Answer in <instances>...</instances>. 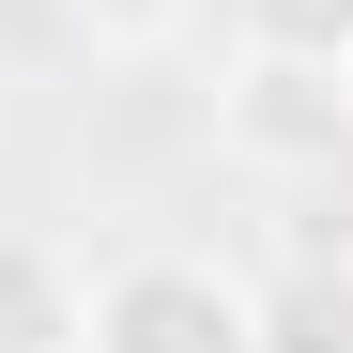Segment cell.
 I'll return each mask as SVG.
<instances>
[{"label":"cell","instance_id":"1","mask_svg":"<svg viewBox=\"0 0 353 353\" xmlns=\"http://www.w3.org/2000/svg\"><path fill=\"white\" fill-rule=\"evenodd\" d=\"M215 154L261 169V185H338V169H353V62L230 46V62H215Z\"/></svg>","mask_w":353,"mask_h":353},{"label":"cell","instance_id":"2","mask_svg":"<svg viewBox=\"0 0 353 353\" xmlns=\"http://www.w3.org/2000/svg\"><path fill=\"white\" fill-rule=\"evenodd\" d=\"M77 353H261V307L215 246H123V261H92Z\"/></svg>","mask_w":353,"mask_h":353},{"label":"cell","instance_id":"3","mask_svg":"<svg viewBox=\"0 0 353 353\" xmlns=\"http://www.w3.org/2000/svg\"><path fill=\"white\" fill-rule=\"evenodd\" d=\"M77 338H92L77 230H0V353H77Z\"/></svg>","mask_w":353,"mask_h":353},{"label":"cell","instance_id":"4","mask_svg":"<svg viewBox=\"0 0 353 353\" xmlns=\"http://www.w3.org/2000/svg\"><path fill=\"white\" fill-rule=\"evenodd\" d=\"M246 307H261V353H353V246H307V261L246 276Z\"/></svg>","mask_w":353,"mask_h":353},{"label":"cell","instance_id":"5","mask_svg":"<svg viewBox=\"0 0 353 353\" xmlns=\"http://www.w3.org/2000/svg\"><path fill=\"white\" fill-rule=\"evenodd\" d=\"M230 46H307V62H353V0H230Z\"/></svg>","mask_w":353,"mask_h":353},{"label":"cell","instance_id":"6","mask_svg":"<svg viewBox=\"0 0 353 353\" xmlns=\"http://www.w3.org/2000/svg\"><path fill=\"white\" fill-rule=\"evenodd\" d=\"M77 16H92V46L154 62V46H185V31H200V0H77Z\"/></svg>","mask_w":353,"mask_h":353},{"label":"cell","instance_id":"7","mask_svg":"<svg viewBox=\"0 0 353 353\" xmlns=\"http://www.w3.org/2000/svg\"><path fill=\"white\" fill-rule=\"evenodd\" d=\"M338 246H353V230H338Z\"/></svg>","mask_w":353,"mask_h":353}]
</instances>
